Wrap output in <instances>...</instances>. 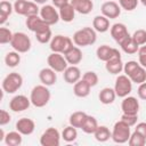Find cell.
<instances>
[{"mask_svg":"<svg viewBox=\"0 0 146 146\" xmlns=\"http://www.w3.org/2000/svg\"><path fill=\"white\" fill-rule=\"evenodd\" d=\"M73 42L75 46L78 47H88V46H92L96 40H97V33L94 30V27H82L80 30H78L72 38Z\"/></svg>","mask_w":146,"mask_h":146,"instance_id":"1","label":"cell"},{"mask_svg":"<svg viewBox=\"0 0 146 146\" xmlns=\"http://www.w3.org/2000/svg\"><path fill=\"white\" fill-rule=\"evenodd\" d=\"M51 94L50 90L48 89L47 86L44 84H38L32 88L31 94H30V99L33 106L35 107H44L49 100H50Z\"/></svg>","mask_w":146,"mask_h":146,"instance_id":"2","label":"cell"},{"mask_svg":"<svg viewBox=\"0 0 146 146\" xmlns=\"http://www.w3.org/2000/svg\"><path fill=\"white\" fill-rule=\"evenodd\" d=\"M131 136L130 125H128L122 120L114 123L112 129V140L116 144H124L128 143L129 138Z\"/></svg>","mask_w":146,"mask_h":146,"instance_id":"3","label":"cell"},{"mask_svg":"<svg viewBox=\"0 0 146 146\" xmlns=\"http://www.w3.org/2000/svg\"><path fill=\"white\" fill-rule=\"evenodd\" d=\"M49 43H50V46H49L50 50L52 52H59L63 55L65 52H67L74 46V42L70 36H65L62 34H57V35L52 36V39Z\"/></svg>","mask_w":146,"mask_h":146,"instance_id":"4","label":"cell"},{"mask_svg":"<svg viewBox=\"0 0 146 146\" xmlns=\"http://www.w3.org/2000/svg\"><path fill=\"white\" fill-rule=\"evenodd\" d=\"M23 86V76L17 72H11L5 76L2 80L1 87L2 90L7 94H15Z\"/></svg>","mask_w":146,"mask_h":146,"instance_id":"5","label":"cell"},{"mask_svg":"<svg viewBox=\"0 0 146 146\" xmlns=\"http://www.w3.org/2000/svg\"><path fill=\"white\" fill-rule=\"evenodd\" d=\"M14 11L21 16H32V15H39L40 8L38 7V3L30 0H16L14 2Z\"/></svg>","mask_w":146,"mask_h":146,"instance_id":"6","label":"cell"},{"mask_svg":"<svg viewBox=\"0 0 146 146\" xmlns=\"http://www.w3.org/2000/svg\"><path fill=\"white\" fill-rule=\"evenodd\" d=\"M10 46L17 52L25 54L31 49L32 42H31L30 36L26 33H24V32H15L14 35H13V39L10 41Z\"/></svg>","mask_w":146,"mask_h":146,"instance_id":"7","label":"cell"},{"mask_svg":"<svg viewBox=\"0 0 146 146\" xmlns=\"http://www.w3.org/2000/svg\"><path fill=\"white\" fill-rule=\"evenodd\" d=\"M114 90L116 94V97L124 98L130 95L132 91V81L130 78L125 74H119L117 78L115 79V84H114Z\"/></svg>","mask_w":146,"mask_h":146,"instance_id":"8","label":"cell"},{"mask_svg":"<svg viewBox=\"0 0 146 146\" xmlns=\"http://www.w3.org/2000/svg\"><path fill=\"white\" fill-rule=\"evenodd\" d=\"M62 135L56 128L46 129L40 136V145L41 146H59Z\"/></svg>","mask_w":146,"mask_h":146,"instance_id":"9","label":"cell"},{"mask_svg":"<svg viewBox=\"0 0 146 146\" xmlns=\"http://www.w3.org/2000/svg\"><path fill=\"white\" fill-rule=\"evenodd\" d=\"M39 15L50 26L57 24L58 21L60 19L59 13H58V10L56 9V7L54 5H42V7L40 8Z\"/></svg>","mask_w":146,"mask_h":146,"instance_id":"10","label":"cell"},{"mask_svg":"<svg viewBox=\"0 0 146 146\" xmlns=\"http://www.w3.org/2000/svg\"><path fill=\"white\" fill-rule=\"evenodd\" d=\"M47 64L49 67H51L57 73L64 72L68 66V63H67L65 56L63 54H59V52H51L50 55H48Z\"/></svg>","mask_w":146,"mask_h":146,"instance_id":"11","label":"cell"},{"mask_svg":"<svg viewBox=\"0 0 146 146\" xmlns=\"http://www.w3.org/2000/svg\"><path fill=\"white\" fill-rule=\"evenodd\" d=\"M31 99L27 98L24 95H16L14 96L9 102V110L14 113H21L23 111H26L31 105Z\"/></svg>","mask_w":146,"mask_h":146,"instance_id":"12","label":"cell"},{"mask_svg":"<svg viewBox=\"0 0 146 146\" xmlns=\"http://www.w3.org/2000/svg\"><path fill=\"white\" fill-rule=\"evenodd\" d=\"M100 11H102V15H104L108 19H114V18H117L120 16L121 7L117 2L112 1V0H107L102 5Z\"/></svg>","mask_w":146,"mask_h":146,"instance_id":"13","label":"cell"},{"mask_svg":"<svg viewBox=\"0 0 146 146\" xmlns=\"http://www.w3.org/2000/svg\"><path fill=\"white\" fill-rule=\"evenodd\" d=\"M123 63L121 59V54H116L114 57H112L111 59H108L105 63V68L110 74L113 75H119L122 71H123Z\"/></svg>","mask_w":146,"mask_h":146,"instance_id":"14","label":"cell"},{"mask_svg":"<svg viewBox=\"0 0 146 146\" xmlns=\"http://www.w3.org/2000/svg\"><path fill=\"white\" fill-rule=\"evenodd\" d=\"M122 113L125 114H138L139 112V102L133 96H127L121 103Z\"/></svg>","mask_w":146,"mask_h":146,"instance_id":"15","label":"cell"},{"mask_svg":"<svg viewBox=\"0 0 146 146\" xmlns=\"http://www.w3.org/2000/svg\"><path fill=\"white\" fill-rule=\"evenodd\" d=\"M110 33H111V36L114 39V41L119 44L122 40H124L129 34L128 32V29L127 26L123 24V23H115L111 26L110 29Z\"/></svg>","mask_w":146,"mask_h":146,"instance_id":"16","label":"cell"},{"mask_svg":"<svg viewBox=\"0 0 146 146\" xmlns=\"http://www.w3.org/2000/svg\"><path fill=\"white\" fill-rule=\"evenodd\" d=\"M25 25L33 33H35V32H38V31H40V30H42V29H44L47 26H50L40 17V15L27 16L26 19H25Z\"/></svg>","mask_w":146,"mask_h":146,"instance_id":"17","label":"cell"},{"mask_svg":"<svg viewBox=\"0 0 146 146\" xmlns=\"http://www.w3.org/2000/svg\"><path fill=\"white\" fill-rule=\"evenodd\" d=\"M57 72L54 71L51 67H43L40 70L39 72V80L41 81L42 84L47 86V87H50V86H54L57 81Z\"/></svg>","mask_w":146,"mask_h":146,"instance_id":"18","label":"cell"},{"mask_svg":"<svg viewBox=\"0 0 146 146\" xmlns=\"http://www.w3.org/2000/svg\"><path fill=\"white\" fill-rule=\"evenodd\" d=\"M35 129V123L32 119L29 117H21L16 122V130L19 131L23 136H30L33 133Z\"/></svg>","mask_w":146,"mask_h":146,"instance_id":"19","label":"cell"},{"mask_svg":"<svg viewBox=\"0 0 146 146\" xmlns=\"http://www.w3.org/2000/svg\"><path fill=\"white\" fill-rule=\"evenodd\" d=\"M81 71L76 65H70L63 72V79L68 84H74L81 79Z\"/></svg>","mask_w":146,"mask_h":146,"instance_id":"20","label":"cell"},{"mask_svg":"<svg viewBox=\"0 0 146 146\" xmlns=\"http://www.w3.org/2000/svg\"><path fill=\"white\" fill-rule=\"evenodd\" d=\"M120 51L116 48L110 47L108 44H102L96 49V56L99 60L102 62H107L108 59H111L112 57H114L116 54H119Z\"/></svg>","mask_w":146,"mask_h":146,"instance_id":"21","label":"cell"},{"mask_svg":"<svg viewBox=\"0 0 146 146\" xmlns=\"http://www.w3.org/2000/svg\"><path fill=\"white\" fill-rule=\"evenodd\" d=\"M70 2L74 7L75 11L82 15H88L94 9L92 0H70Z\"/></svg>","mask_w":146,"mask_h":146,"instance_id":"22","label":"cell"},{"mask_svg":"<svg viewBox=\"0 0 146 146\" xmlns=\"http://www.w3.org/2000/svg\"><path fill=\"white\" fill-rule=\"evenodd\" d=\"M64 56H65V58H66V60L70 65H78V64L81 63V60L83 58V55H82V51H81L80 47H78L75 44L67 52H65Z\"/></svg>","mask_w":146,"mask_h":146,"instance_id":"23","label":"cell"},{"mask_svg":"<svg viewBox=\"0 0 146 146\" xmlns=\"http://www.w3.org/2000/svg\"><path fill=\"white\" fill-rule=\"evenodd\" d=\"M92 27L96 32L99 33H105L107 32L111 26H110V19L105 17L104 15H97L92 19Z\"/></svg>","mask_w":146,"mask_h":146,"instance_id":"24","label":"cell"},{"mask_svg":"<svg viewBox=\"0 0 146 146\" xmlns=\"http://www.w3.org/2000/svg\"><path fill=\"white\" fill-rule=\"evenodd\" d=\"M58 13H59V17L63 22L65 23H71L74 17H75V9L74 7L72 6L71 2H67L65 3L64 6H62L60 8H58Z\"/></svg>","mask_w":146,"mask_h":146,"instance_id":"25","label":"cell"},{"mask_svg":"<svg viewBox=\"0 0 146 146\" xmlns=\"http://www.w3.org/2000/svg\"><path fill=\"white\" fill-rule=\"evenodd\" d=\"M116 98V94H115V90L114 88H110V87H105L103 88L99 94H98V99L102 104L104 105H110V104H113L114 100Z\"/></svg>","mask_w":146,"mask_h":146,"instance_id":"26","label":"cell"},{"mask_svg":"<svg viewBox=\"0 0 146 146\" xmlns=\"http://www.w3.org/2000/svg\"><path fill=\"white\" fill-rule=\"evenodd\" d=\"M91 87L81 78L76 83L73 84V94L79 98H86L90 94Z\"/></svg>","mask_w":146,"mask_h":146,"instance_id":"27","label":"cell"},{"mask_svg":"<svg viewBox=\"0 0 146 146\" xmlns=\"http://www.w3.org/2000/svg\"><path fill=\"white\" fill-rule=\"evenodd\" d=\"M119 46L121 47L122 51L125 52V54H128V55H133V54H136V52L138 51V49H139V46L133 41V39H132L131 35H128L124 40H122V41L119 43Z\"/></svg>","mask_w":146,"mask_h":146,"instance_id":"28","label":"cell"},{"mask_svg":"<svg viewBox=\"0 0 146 146\" xmlns=\"http://www.w3.org/2000/svg\"><path fill=\"white\" fill-rule=\"evenodd\" d=\"M14 11V5H11L9 1L7 0H2L0 2V25H3L8 17L11 15V13Z\"/></svg>","mask_w":146,"mask_h":146,"instance_id":"29","label":"cell"},{"mask_svg":"<svg viewBox=\"0 0 146 146\" xmlns=\"http://www.w3.org/2000/svg\"><path fill=\"white\" fill-rule=\"evenodd\" d=\"M98 128V122H97V119L92 115H87L82 127H81V130L84 132V133H88V135H94V132L96 131V129Z\"/></svg>","mask_w":146,"mask_h":146,"instance_id":"30","label":"cell"},{"mask_svg":"<svg viewBox=\"0 0 146 146\" xmlns=\"http://www.w3.org/2000/svg\"><path fill=\"white\" fill-rule=\"evenodd\" d=\"M23 135L19 131H10L8 133H6L5 137V144L7 146H19L23 143Z\"/></svg>","mask_w":146,"mask_h":146,"instance_id":"31","label":"cell"},{"mask_svg":"<svg viewBox=\"0 0 146 146\" xmlns=\"http://www.w3.org/2000/svg\"><path fill=\"white\" fill-rule=\"evenodd\" d=\"M130 80L133 82V83H137V84H140L143 82L146 81V68L143 67L141 65L137 66L129 75Z\"/></svg>","mask_w":146,"mask_h":146,"instance_id":"32","label":"cell"},{"mask_svg":"<svg viewBox=\"0 0 146 146\" xmlns=\"http://www.w3.org/2000/svg\"><path fill=\"white\" fill-rule=\"evenodd\" d=\"M94 137L97 141L105 143L110 138H112V131H110V129L106 125H98V128L94 132Z\"/></svg>","mask_w":146,"mask_h":146,"instance_id":"33","label":"cell"},{"mask_svg":"<svg viewBox=\"0 0 146 146\" xmlns=\"http://www.w3.org/2000/svg\"><path fill=\"white\" fill-rule=\"evenodd\" d=\"M87 113L86 112H82V111H76V112H73L71 115H70V119H68V122L71 125L75 127V128H80L82 127L86 117H87Z\"/></svg>","mask_w":146,"mask_h":146,"instance_id":"34","label":"cell"},{"mask_svg":"<svg viewBox=\"0 0 146 146\" xmlns=\"http://www.w3.org/2000/svg\"><path fill=\"white\" fill-rule=\"evenodd\" d=\"M34 34H35L36 41L40 42V43H42V44L50 42L51 39H52V32H51L50 26H47V27H44V29H42V30L35 32Z\"/></svg>","mask_w":146,"mask_h":146,"instance_id":"35","label":"cell"},{"mask_svg":"<svg viewBox=\"0 0 146 146\" xmlns=\"http://www.w3.org/2000/svg\"><path fill=\"white\" fill-rule=\"evenodd\" d=\"M5 63L8 67H16L21 63V55L16 50L9 51L5 56Z\"/></svg>","mask_w":146,"mask_h":146,"instance_id":"36","label":"cell"},{"mask_svg":"<svg viewBox=\"0 0 146 146\" xmlns=\"http://www.w3.org/2000/svg\"><path fill=\"white\" fill-rule=\"evenodd\" d=\"M78 128L73 127V125H67L64 128V130L62 131V138L67 141V143H72L74 141L76 138H78V131H76Z\"/></svg>","mask_w":146,"mask_h":146,"instance_id":"37","label":"cell"},{"mask_svg":"<svg viewBox=\"0 0 146 146\" xmlns=\"http://www.w3.org/2000/svg\"><path fill=\"white\" fill-rule=\"evenodd\" d=\"M129 146H144L146 144V137H144L140 132L138 131H133L128 140Z\"/></svg>","mask_w":146,"mask_h":146,"instance_id":"38","label":"cell"},{"mask_svg":"<svg viewBox=\"0 0 146 146\" xmlns=\"http://www.w3.org/2000/svg\"><path fill=\"white\" fill-rule=\"evenodd\" d=\"M82 79H83L91 88L95 87V86H97V84H98V81H99L97 73L94 72V71H87V72H84L83 75H82Z\"/></svg>","mask_w":146,"mask_h":146,"instance_id":"39","label":"cell"},{"mask_svg":"<svg viewBox=\"0 0 146 146\" xmlns=\"http://www.w3.org/2000/svg\"><path fill=\"white\" fill-rule=\"evenodd\" d=\"M131 36H132L133 41H135L139 47L146 44V30H144V29L136 30Z\"/></svg>","mask_w":146,"mask_h":146,"instance_id":"40","label":"cell"},{"mask_svg":"<svg viewBox=\"0 0 146 146\" xmlns=\"http://www.w3.org/2000/svg\"><path fill=\"white\" fill-rule=\"evenodd\" d=\"M14 33L7 29V27H0V43L1 44H6V43H10L11 39H13Z\"/></svg>","mask_w":146,"mask_h":146,"instance_id":"41","label":"cell"},{"mask_svg":"<svg viewBox=\"0 0 146 146\" xmlns=\"http://www.w3.org/2000/svg\"><path fill=\"white\" fill-rule=\"evenodd\" d=\"M139 0H119V5L121 9H124L127 11H132L137 8Z\"/></svg>","mask_w":146,"mask_h":146,"instance_id":"42","label":"cell"},{"mask_svg":"<svg viewBox=\"0 0 146 146\" xmlns=\"http://www.w3.org/2000/svg\"><path fill=\"white\" fill-rule=\"evenodd\" d=\"M121 120H122L123 122H125L128 125L132 127V125H136V123H137L138 114H125V113H122Z\"/></svg>","mask_w":146,"mask_h":146,"instance_id":"43","label":"cell"},{"mask_svg":"<svg viewBox=\"0 0 146 146\" xmlns=\"http://www.w3.org/2000/svg\"><path fill=\"white\" fill-rule=\"evenodd\" d=\"M140 64L138 63V62H136V60H129V62H127V63H124V65H123V72H124V74L125 75H130V73L137 67V66H139Z\"/></svg>","mask_w":146,"mask_h":146,"instance_id":"44","label":"cell"},{"mask_svg":"<svg viewBox=\"0 0 146 146\" xmlns=\"http://www.w3.org/2000/svg\"><path fill=\"white\" fill-rule=\"evenodd\" d=\"M137 54H138V63L143 67L146 68V46L145 44L144 46H140L139 49H138V51H137Z\"/></svg>","mask_w":146,"mask_h":146,"instance_id":"45","label":"cell"},{"mask_svg":"<svg viewBox=\"0 0 146 146\" xmlns=\"http://www.w3.org/2000/svg\"><path fill=\"white\" fill-rule=\"evenodd\" d=\"M10 121H11V115L9 114V112H7L6 110H1L0 111V125H6Z\"/></svg>","mask_w":146,"mask_h":146,"instance_id":"46","label":"cell"},{"mask_svg":"<svg viewBox=\"0 0 146 146\" xmlns=\"http://www.w3.org/2000/svg\"><path fill=\"white\" fill-rule=\"evenodd\" d=\"M137 95L140 99L146 100V81L139 84V87L137 89Z\"/></svg>","mask_w":146,"mask_h":146,"instance_id":"47","label":"cell"},{"mask_svg":"<svg viewBox=\"0 0 146 146\" xmlns=\"http://www.w3.org/2000/svg\"><path fill=\"white\" fill-rule=\"evenodd\" d=\"M136 131L140 132L144 137H146V122H139V123H136V128H135Z\"/></svg>","mask_w":146,"mask_h":146,"instance_id":"48","label":"cell"},{"mask_svg":"<svg viewBox=\"0 0 146 146\" xmlns=\"http://www.w3.org/2000/svg\"><path fill=\"white\" fill-rule=\"evenodd\" d=\"M52 5L56 7V8H60L62 6H64L65 3L70 2V0H51Z\"/></svg>","mask_w":146,"mask_h":146,"instance_id":"49","label":"cell"},{"mask_svg":"<svg viewBox=\"0 0 146 146\" xmlns=\"http://www.w3.org/2000/svg\"><path fill=\"white\" fill-rule=\"evenodd\" d=\"M5 137H6L5 131H3V129L1 128V129H0V141H3V140H5Z\"/></svg>","mask_w":146,"mask_h":146,"instance_id":"50","label":"cell"},{"mask_svg":"<svg viewBox=\"0 0 146 146\" xmlns=\"http://www.w3.org/2000/svg\"><path fill=\"white\" fill-rule=\"evenodd\" d=\"M35 3H38V5H46V2L48 1V0H33Z\"/></svg>","mask_w":146,"mask_h":146,"instance_id":"51","label":"cell"},{"mask_svg":"<svg viewBox=\"0 0 146 146\" xmlns=\"http://www.w3.org/2000/svg\"><path fill=\"white\" fill-rule=\"evenodd\" d=\"M139 1L143 3V6H145V7H146V0H139Z\"/></svg>","mask_w":146,"mask_h":146,"instance_id":"52","label":"cell"},{"mask_svg":"<svg viewBox=\"0 0 146 146\" xmlns=\"http://www.w3.org/2000/svg\"><path fill=\"white\" fill-rule=\"evenodd\" d=\"M1 1H2V0H1Z\"/></svg>","mask_w":146,"mask_h":146,"instance_id":"53","label":"cell"}]
</instances>
